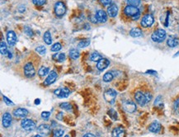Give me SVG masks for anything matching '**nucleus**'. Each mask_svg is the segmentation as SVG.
I'll return each mask as SVG.
<instances>
[{"label":"nucleus","instance_id":"0eeeda50","mask_svg":"<svg viewBox=\"0 0 179 137\" xmlns=\"http://www.w3.org/2000/svg\"><path fill=\"white\" fill-rule=\"evenodd\" d=\"M21 126L25 130L27 131H32L36 128V123L31 119H24L22 120L21 122Z\"/></svg>","mask_w":179,"mask_h":137},{"label":"nucleus","instance_id":"5701e85b","mask_svg":"<svg viewBox=\"0 0 179 137\" xmlns=\"http://www.w3.org/2000/svg\"><path fill=\"white\" fill-rule=\"evenodd\" d=\"M43 39L44 41L46 42V45H51V43H52V39H51V34H50V32L49 31H47V32H45Z\"/></svg>","mask_w":179,"mask_h":137},{"label":"nucleus","instance_id":"f8f14e48","mask_svg":"<svg viewBox=\"0 0 179 137\" xmlns=\"http://www.w3.org/2000/svg\"><path fill=\"white\" fill-rule=\"evenodd\" d=\"M37 131L41 136H48L50 133V127L46 124H41L37 127Z\"/></svg>","mask_w":179,"mask_h":137},{"label":"nucleus","instance_id":"f704fd0d","mask_svg":"<svg viewBox=\"0 0 179 137\" xmlns=\"http://www.w3.org/2000/svg\"><path fill=\"white\" fill-rule=\"evenodd\" d=\"M61 45L60 43H55L54 44L52 47H51V51H53V52H58L59 51H60L61 50Z\"/></svg>","mask_w":179,"mask_h":137},{"label":"nucleus","instance_id":"6e6552de","mask_svg":"<svg viewBox=\"0 0 179 137\" xmlns=\"http://www.w3.org/2000/svg\"><path fill=\"white\" fill-rule=\"evenodd\" d=\"M70 94V91L67 88H60L54 91V94L60 98H65L68 97Z\"/></svg>","mask_w":179,"mask_h":137},{"label":"nucleus","instance_id":"39448f33","mask_svg":"<svg viewBox=\"0 0 179 137\" xmlns=\"http://www.w3.org/2000/svg\"><path fill=\"white\" fill-rule=\"evenodd\" d=\"M66 7L63 2H57L55 4V13L58 17H62L65 14Z\"/></svg>","mask_w":179,"mask_h":137},{"label":"nucleus","instance_id":"ddd939ff","mask_svg":"<svg viewBox=\"0 0 179 137\" xmlns=\"http://www.w3.org/2000/svg\"><path fill=\"white\" fill-rule=\"evenodd\" d=\"M7 41L9 46H14L17 42V36L14 32L8 31L7 32Z\"/></svg>","mask_w":179,"mask_h":137},{"label":"nucleus","instance_id":"e433bc0d","mask_svg":"<svg viewBox=\"0 0 179 137\" xmlns=\"http://www.w3.org/2000/svg\"><path fill=\"white\" fill-rule=\"evenodd\" d=\"M32 2L36 6H42L46 4V0H32Z\"/></svg>","mask_w":179,"mask_h":137},{"label":"nucleus","instance_id":"a19ab883","mask_svg":"<svg viewBox=\"0 0 179 137\" xmlns=\"http://www.w3.org/2000/svg\"><path fill=\"white\" fill-rule=\"evenodd\" d=\"M25 32L28 35V36H32V29L29 28V27H25Z\"/></svg>","mask_w":179,"mask_h":137},{"label":"nucleus","instance_id":"37998d69","mask_svg":"<svg viewBox=\"0 0 179 137\" xmlns=\"http://www.w3.org/2000/svg\"><path fill=\"white\" fill-rule=\"evenodd\" d=\"M84 136H93V137H94L95 136H94V135H93V134H86V135H84Z\"/></svg>","mask_w":179,"mask_h":137},{"label":"nucleus","instance_id":"aec40b11","mask_svg":"<svg viewBox=\"0 0 179 137\" xmlns=\"http://www.w3.org/2000/svg\"><path fill=\"white\" fill-rule=\"evenodd\" d=\"M160 129H161V125L158 122H157L152 123L150 126V127H149L150 131L153 132V133H158L160 130Z\"/></svg>","mask_w":179,"mask_h":137},{"label":"nucleus","instance_id":"ea45409f","mask_svg":"<svg viewBox=\"0 0 179 137\" xmlns=\"http://www.w3.org/2000/svg\"><path fill=\"white\" fill-rule=\"evenodd\" d=\"M174 108H175L176 112L179 113V98L175 102V103H174Z\"/></svg>","mask_w":179,"mask_h":137},{"label":"nucleus","instance_id":"dca6fc26","mask_svg":"<svg viewBox=\"0 0 179 137\" xmlns=\"http://www.w3.org/2000/svg\"><path fill=\"white\" fill-rule=\"evenodd\" d=\"M12 123V116L11 114H9V113H4V115H3V126L5 127V128H7V127H9L10 125H11Z\"/></svg>","mask_w":179,"mask_h":137},{"label":"nucleus","instance_id":"7c9ffc66","mask_svg":"<svg viewBox=\"0 0 179 137\" xmlns=\"http://www.w3.org/2000/svg\"><path fill=\"white\" fill-rule=\"evenodd\" d=\"M89 44H90L89 39H86V40H83L82 41H80V42L79 43V46H79V48H85V47L88 46Z\"/></svg>","mask_w":179,"mask_h":137},{"label":"nucleus","instance_id":"9d476101","mask_svg":"<svg viewBox=\"0 0 179 137\" xmlns=\"http://www.w3.org/2000/svg\"><path fill=\"white\" fill-rule=\"evenodd\" d=\"M123 108L130 113H132L136 110V105L132 101L127 100L123 102Z\"/></svg>","mask_w":179,"mask_h":137},{"label":"nucleus","instance_id":"bb28decb","mask_svg":"<svg viewBox=\"0 0 179 137\" xmlns=\"http://www.w3.org/2000/svg\"><path fill=\"white\" fill-rule=\"evenodd\" d=\"M114 75L111 72H108L106 73L103 75V81L104 82H111V80H113Z\"/></svg>","mask_w":179,"mask_h":137},{"label":"nucleus","instance_id":"423d86ee","mask_svg":"<svg viewBox=\"0 0 179 137\" xmlns=\"http://www.w3.org/2000/svg\"><path fill=\"white\" fill-rule=\"evenodd\" d=\"M104 98L107 102H108L110 104H113L116 97V92L114 89H108L104 93Z\"/></svg>","mask_w":179,"mask_h":137},{"label":"nucleus","instance_id":"c9c22d12","mask_svg":"<svg viewBox=\"0 0 179 137\" xmlns=\"http://www.w3.org/2000/svg\"><path fill=\"white\" fill-rule=\"evenodd\" d=\"M65 133V130H61V129H58V130H55L53 131V135H54L55 137H60L62 136Z\"/></svg>","mask_w":179,"mask_h":137},{"label":"nucleus","instance_id":"58836bf2","mask_svg":"<svg viewBox=\"0 0 179 137\" xmlns=\"http://www.w3.org/2000/svg\"><path fill=\"white\" fill-rule=\"evenodd\" d=\"M3 98H4V102L6 103V104L9 105V106H12V105H14L13 104V102L11 101V100H9L7 97H5V96H3Z\"/></svg>","mask_w":179,"mask_h":137},{"label":"nucleus","instance_id":"4c0bfd02","mask_svg":"<svg viewBox=\"0 0 179 137\" xmlns=\"http://www.w3.org/2000/svg\"><path fill=\"white\" fill-rule=\"evenodd\" d=\"M50 112H43L41 113V117L45 120H48V118L50 117Z\"/></svg>","mask_w":179,"mask_h":137},{"label":"nucleus","instance_id":"f03ea898","mask_svg":"<svg viewBox=\"0 0 179 137\" xmlns=\"http://www.w3.org/2000/svg\"><path fill=\"white\" fill-rule=\"evenodd\" d=\"M152 98V94L149 92H142V91H137L135 94V99L136 102L140 106H144Z\"/></svg>","mask_w":179,"mask_h":137},{"label":"nucleus","instance_id":"9b49d317","mask_svg":"<svg viewBox=\"0 0 179 137\" xmlns=\"http://www.w3.org/2000/svg\"><path fill=\"white\" fill-rule=\"evenodd\" d=\"M58 78V74L57 73L55 72V71H51V72L49 74V75L47 76V78L45 80V82L44 83L46 84V85H50V84H52V83H54L56 80H57Z\"/></svg>","mask_w":179,"mask_h":137},{"label":"nucleus","instance_id":"1a4fd4ad","mask_svg":"<svg viewBox=\"0 0 179 137\" xmlns=\"http://www.w3.org/2000/svg\"><path fill=\"white\" fill-rule=\"evenodd\" d=\"M154 18L152 15H145V16H144L142 20H141V25L144 27H150L154 24Z\"/></svg>","mask_w":179,"mask_h":137},{"label":"nucleus","instance_id":"f257e3e1","mask_svg":"<svg viewBox=\"0 0 179 137\" xmlns=\"http://www.w3.org/2000/svg\"><path fill=\"white\" fill-rule=\"evenodd\" d=\"M40 65V58L35 53H30L21 62L22 74L26 78L32 79L36 75Z\"/></svg>","mask_w":179,"mask_h":137},{"label":"nucleus","instance_id":"473e14b6","mask_svg":"<svg viewBox=\"0 0 179 137\" xmlns=\"http://www.w3.org/2000/svg\"><path fill=\"white\" fill-rule=\"evenodd\" d=\"M108 115L111 116L113 120H117V113L115 111L114 109H110L108 111Z\"/></svg>","mask_w":179,"mask_h":137},{"label":"nucleus","instance_id":"c756f323","mask_svg":"<svg viewBox=\"0 0 179 137\" xmlns=\"http://www.w3.org/2000/svg\"><path fill=\"white\" fill-rule=\"evenodd\" d=\"M53 57H54V60H57L58 62H63L65 60V55L63 54V53H60V54H56V55H55Z\"/></svg>","mask_w":179,"mask_h":137},{"label":"nucleus","instance_id":"a878e982","mask_svg":"<svg viewBox=\"0 0 179 137\" xmlns=\"http://www.w3.org/2000/svg\"><path fill=\"white\" fill-rule=\"evenodd\" d=\"M48 73H49V68L45 67V66H42V67L38 70V75H39L40 77H45Z\"/></svg>","mask_w":179,"mask_h":137},{"label":"nucleus","instance_id":"79ce46f5","mask_svg":"<svg viewBox=\"0 0 179 137\" xmlns=\"http://www.w3.org/2000/svg\"><path fill=\"white\" fill-rule=\"evenodd\" d=\"M101 3L105 5V6H107V5H109V4H111V0H100Z\"/></svg>","mask_w":179,"mask_h":137},{"label":"nucleus","instance_id":"7ed1b4c3","mask_svg":"<svg viewBox=\"0 0 179 137\" xmlns=\"http://www.w3.org/2000/svg\"><path fill=\"white\" fill-rule=\"evenodd\" d=\"M124 13L126 16L132 18L134 20H136L140 18V10L138 9V7L132 6V5H128L125 7Z\"/></svg>","mask_w":179,"mask_h":137},{"label":"nucleus","instance_id":"cd10ccee","mask_svg":"<svg viewBox=\"0 0 179 137\" xmlns=\"http://www.w3.org/2000/svg\"><path fill=\"white\" fill-rule=\"evenodd\" d=\"M69 56L73 60H77L79 57V52L76 49H71L69 51Z\"/></svg>","mask_w":179,"mask_h":137},{"label":"nucleus","instance_id":"b1692460","mask_svg":"<svg viewBox=\"0 0 179 137\" xmlns=\"http://www.w3.org/2000/svg\"><path fill=\"white\" fill-rule=\"evenodd\" d=\"M0 51H1V54L3 55H5L7 56V54H8V50H7V47L6 43L4 41H1V45H0Z\"/></svg>","mask_w":179,"mask_h":137},{"label":"nucleus","instance_id":"72a5a7b5","mask_svg":"<svg viewBox=\"0 0 179 137\" xmlns=\"http://www.w3.org/2000/svg\"><path fill=\"white\" fill-rule=\"evenodd\" d=\"M126 1L129 5H132L135 7H138L140 4V0H126Z\"/></svg>","mask_w":179,"mask_h":137},{"label":"nucleus","instance_id":"2eb2a0df","mask_svg":"<svg viewBox=\"0 0 179 137\" xmlns=\"http://www.w3.org/2000/svg\"><path fill=\"white\" fill-rule=\"evenodd\" d=\"M110 65V61L108 60V59H105V58H102L99 61L97 62V68L98 70H104L105 68H107Z\"/></svg>","mask_w":179,"mask_h":137},{"label":"nucleus","instance_id":"4468645a","mask_svg":"<svg viewBox=\"0 0 179 137\" xmlns=\"http://www.w3.org/2000/svg\"><path fill=\"white\" fill-rule=\"evenodd\" d=\"M96 18H97V22H101V23H104L107 22L108 20V15L106 13V12H104L103 10H98L96 13Z\"/></svg>","mask_w":179,"mask_h":137},{"label":"nucleus","instance_id":"6ab92c4d","mask_svg":"<svg viewBox=\"0 0 179 137\" xmlns=\"http://www.w3.org/2000/svg\"><path fill=\"white\" fill-rule=\"evenodd\" d=\"M178 44L179 40L177 37H175V36H170L168 39V41H167V45L169 47H172V48L178 46Z\"/></svg>","mask_w":179,"mask_h":137},{"label":"nucleus","instance_id":"c85d7f7f","mask_svg":"<svg viewBox=\"0 0 179 137\" xmlns=\"http://www.w3.org/2000/svg\"><path fill=\"white\" fill-rule=\"evenodd\" d=\"M60 107L61 108L64 109V110H66V111H68V112H71L72 111V106L70 103H69V102H62L60 105Z\"/></svg>","mask_w":179,"mask_h":137},{"label":"nucleus","instance_id":"f3484780","mask_svg":"<svg viewBox=\"0 0 179 137\" xmlns=\"http://www.w3.org/2000/svg\"><path fill=\"white\" fill-rule=\"evenodd\" d=\"M118 13V7L116 4H111L108 8V15L111 18H115Z\"/></svg>","mask_w":179,"mask_h":137},{"label":"nucleus","instance_id":"4be33fe9","mask_svg":"<svg viewBox=\"0 0 179 137\" xmlns=\"http://www.w3.org/2000/svg\"><path fill=\"white\" fill-rule=\"evenodd\" d=\"M130 35L132 37H139L142 36V32L140 28H133L130 30Z\"/></svg>","mask_w":179,"mask_h":137},{"label":"nucleus","instance_id":"a211bd4d","mask_svg":"<svg viewBox=\"0 0 179 137\" xmlns=\"http://www.w3.org/2000/svg\"><path fill=\"white\" fill-rule=\"evenodd\" d=\"M13 115L18 117H26L28 115V111L25 108H17L13 111Z\"/></svg>","mask_w":179,"mask_h":137},{"label":"nucleus","instance_id":"c03bdc74","mask_svg":"<svg viewBox=\"0 0 179 137\" xmlns=\"http://www.w3.org/2000/svg\"><path fill=\"white\" fill-rule=\"evenodd\" d=\"M40 100H36V103H39Z\"/></svg>","mask_w":179,"mask_h":137},{"label":"nucleus","instance_id":"2f4dec72","mask_svg":"<svg viewBox=\"0 0 179 137\" xmlns=\"http://www.w3.org/2000/svg\"><path fill=\"white\" fill-rule=\"evenodd\" d=\"M36 53H38V54L44 55V54H46V47L44 46H40L36 47Z\"/></svg>","mask_w":179,"mask_h":137},{"label":"nucleus","instance_id":"393cba45","mask_svg":"<svg viewBox=\"0 0 179 137\" xmlns=\"http://www.w3.org/2000/svg\"><path fill=\"white\" fill-rule=\"evenodd\" d=\"M102 55L97 52H93V54L90 55V60L93 62H98L102 59Z\"/></svg>","mask_w":179,"mask_h":137},{"label":"nucleus","instance_id":"412c9836","mask_svg":"<svg viewBox=\"0 0 179 137\" xmlns=\"http://www.w3.org/2000/svg\"><path fill=\"white\" fill-rule=\"evenodd\" d=\"M124 135H125V130H124V129L121 128V127L115 128L113 131H112V136H123Z\"/></svg>","mask_w":179,"mask_h":137},{"label":"nucleus","instance_id":"20e7f679","mask_svg":"<svg viewBox=\"0 0 179 137\" xmlns=\"http://www.w3.org/2000/svg\"><path fill=\"white\" fill-rule=\"evenodd\" d=\"M151 38L154 42H158V43L163 42L166 38V32L163 29H158L152 34Z\"/></svg>","mask_w":179,"mask_h":137}]
</instances>
